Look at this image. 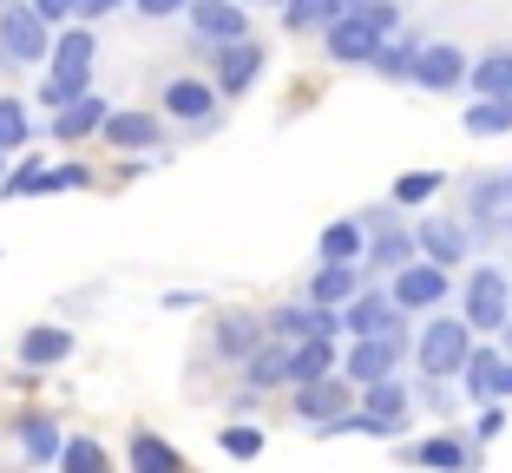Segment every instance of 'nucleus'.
<instances>
[{"mask_svg": "<svg viewBox=\"0 0 512 473\" xmlns=\"http://www.w3.org/2000/svg\"><path fill=\"white\" fill-rule=\"evenodd\" d=\"M14 428V441H20V454L33 460V467H53L60 460V447H66V434H60V421L53 414H40V408H27V414H14L7 421Z\"/></svg>", "mask_w": 512, "mask_h": 473, "instance_id": "obj_7", "label": "nucleus"}, {"mask_svg": "<svg viewBox=\"0 0 512 473\" xmlns=\"http://www.w3.org/2000/svg\"><path fill=\"white\" fill-rule=\"evenodd\" d=\"M506 309H512V283L499 270H473V283H467V329H499L506 322Z\"/></svg>", "mask_w": 512, "mask_h": 473, "instance_id": "obj_4", "label": "nucleus"}, {"mask_svg": "<svg viewBox=\"0 0 512 473\" xmlns=\"http://www.w3.org/2000/svg\"><path fill=\"white\" fill-rule=\"evenodd\" d=\"M473 86L486 92V106H512V53H486L473 66Z\"/></svg>", "mask_w": 512, "mask_h": 473, "instance_id": "obj_21", "label": "nucleus"}, {"mask_svg": "<svg viewBox=\"0 0 512 473\" xmlns=\"http://www.w3.org/2000/svg\"><path fill=\"white\" fill-rule=\"evenodd\" d=\"M217 349L237 355V362H250L256 355V322L250 316H217Z\"/></svg>", "mask_w": 512, "mask_h": 473, "instance_id": "obj_27", "label": "nucleus"}, {"mask_svg": "<svg viewBox=\"0 0 512 473\" xmlns=\"http://www.w3.org/2000/svg\"><path fill=\"white\" fill-rule=\"evenodd\" d=\"M335 322H342V316H335V309H316V303H309V309H283V316H276V336H283V342H329Z\"/></svg>", "mask_w": 512, "mask_h": 473, "instance_id": "obj_15", "label": "nucleus"}, {"mask_svg": "<svg viewBox=\"0 0 512 473\" xmlns=\"http://www.w3.org/2000/svg\"><path fill=\"white\" fill-rule=\"evenodd\" d=\"M414 460H421V467H447V473H460V467H467V447L447 441V434H434V441H421V454H414Z\"/></svg>", "mask_w": 512, "mask_h": 473, "instance_id": "obj_30", "label": "nucleus"}, {"mask_svg": "<svg viewBox=\"0 0 512 473\" xmlns=\"http://www.w3.org/2000/svg\"><path fill=\"white\" fill-rule=\"evenodd\" d=\"M414 79L434 86V92H453L460 79H467V60H460L453 46H421V53H414Z\"/></svg>", "mask_w": 512, "mask_h": 473, "instance_id": "obj_13", "label": "nucleus"}, {"mask_svg": "<svg viewBox=\"0 0 512 473\" xmlns=\"http://www.w3.org/2000/svg\"><path fill=\"white\" fill-rule=\"evenodd\" d=\"M33 138V119H27V99H14V92H0V158L27 152Z\"/></svg>", "mask_w": 512, "mask_h": 473, "instance_id": "obj_20", "label": "nucleus"}, {"mask_svg": "<svg viewBox=\"0 0 512 473\" xmlns=\"http://www.w3.org/2000/svg\"><path fill=\"white\" fill-rule=\"evenodd\" d=\"M40 171H46V165H40V158L27 152V158H20L14 171H7V178H0V198H33V184H40Z\"/></svg>", "mask_w": 512, "mask_h": 473, "instance_id": "obj_31", "label": "nucleus"}, {"mask_svg": "<svg viewBox=\"0 0 512 473\" xmlns=\"http://www.w3.org/2000/svg\"><path fill=\"white\" fill-rule=\"evenodd\" d=\"M14 355H20L27 375H46V368L73 362V329H60V322H33V329H20Z\"/></svg>", "mask_w": 512, "mask_h": 473, "instance_id": "obj_3", "label": "nucleus"}, {"mask_svg": "<svg viewBox=\"0 0 512 473\" xmlns=\"http://www.w3.org/2000/svg\"><path fill=\"white\" fill-rule=\"evenodd\" d=\"M256 73H263V46H256V40H237V46L217 53V86H224V92H243Z\"/></svg>", "mask_w": 512, "mask_h": 473, "instance_id": "obj_16", "label": "nucleus"}, {"mask_svg": "<svg viewBox=\"0 0 512 473\" xmlns=\"http://www.w3.org/2000/svg\"><path fill=\"white\" fill-rule=\"evenodd\" d=\"M467 388L480 401H493V395H506V388H512V368L499 362V355H467Z\"/></svg>", "mask_w": 512, "mask_h": 473, "instance_id": "obj_23", "label": "nucleus"}, {"mask_svg": "<svg viewBox=\"0 0 512 473\" xmlns=\"http://www.w3.org/2000/svg\"><path fill=\"white\" fill-rule=\"evenodd\" d=\"M125 460H132V473H191V460H184L178 447L165 441V434H151V428H138V434H132Z\"/></svg>", "mask_w": 512, "mask_h": 473, "instance_id": "obj_9", "label": "nucleus"}, {"mask_svg": "<svg viewBox=\"0 0 512 473\" xmlns=\"http://www.w3.org/2000/svg\"><path fill=\"white\" fill-rule=\"evenodd\" d=\"M99 125H106V99H99V92H86V99H73L66 112H53V138H60V145H79V138H92Z\"/></svg>", "mask_w": 512, "mask_h": 473, "instance_id": "obj_14", "label": "nucleus"}, {"mask_svg": "<svg viewBox=\"0 0 512 473\" xmlns=\"http://www.w3.org/2000/svg\"><path fill=\"white\" fill-rule=\"evenodd\" d=\"M7 7H14V0H0V14H7Z\"/></svg>", "mask_w": 512, "mask_h": 473, "instance_id": "obj_43", "label": "nucleus"}, {"mask_svg": "<svg viewBox=\"0 0 512 473\" xmlns=\"http://www.w3.org/2000/svg\"><path fill=\"white\" fill-rule=\"evenodd\" d=\"M0 178H7V158H0Z\"/></svg>", "mask_w": 512, "mask_h": 473, "instance_id": "obj_44", "label": "nucleus"}, {"mask_svg": "<svg viewBox=\"0 0 512 473\" xmlns=\"http://www.w3.org/2000/svg\"><path fill=\"white\" fill-rule=\"evenodd\" d=\"M335 14H342V0H289L283 7L289 27H316V20H335Z\"/></svg>", "mask_w": 512, "mask_h": 473, "instance_id": "obj_32", "label": "nucleus"}, {"mask_svg": "<svg viewBox=\"0 0 512 473\" xmlns=\"http://www.w3.org/2000/svg\"><path fill=\"white\" fill-rule=\"evenodd\" d=\"M158 106H165L178 125H204V119H211V106H217V92L204 86V79H171Z\"/></svg>", "mask_w": 512, "mask_h": 473, "instance_id": "obj_10", "label": "nucleus"}, {"mask_svg": "<svg viewBox=\"0 0 512 473\" xmlns=\"http://www.w3.org/2000/svg\"><path fill=\"white\" fill-rule=\"evenodd\" d=\"M99 132H106L112 152H151V145H158V119H151V112H106Z\"/></svg>", "mask_w": 512, "mask_h": 473, "instance_id": "obj_11", "label": "nucleus"}, {"mask_svg": "<svg viewBox=\"0 0 512 473\" xmlns=\"http://www.w3.org/2000/svg\"><path fill=\"white\" fill-rule=\"evenodd\" d=\"M473 329H467V322H447V316H440L434 322V329H427V336H421V368H427V375H447V368H467V355H473Z\"/></svg>", "mask_w": 512, "mask_h": 473, "instance_id": "obj_6", "label": "nucleus"}, {"mask_svg": "<svg viewBox=\"0 0 512 473\" xmlns=\"http://www.w3.org/2000/svg\"><path fill=\"white\" fill-rule=\"evenodd\" d=\"M27 14H33V20H40V27H46V33H53V27H66V20H73V14H79V0H27Z\"/></svg>", "mask_w": 512, "mask_h": 473, "instance_id": "obj_36", "label": "nucleus"}, {"mask_svg": "<svg viewBox=\"0 0 512 473\" xmlns=\"http://www.w3.org/2000/svg\"><path fill=\"white\" fill-rule=\"evenodd\" d=\"M368 421H381V428H394V434H401V414H407V395H401V388H394V382H375V388H368Z\"/></svg>", "mask_w": 512, "mask_h": 473, "instance_id": "obj_26", "label": "nucleus"}, {"mask_svg": "<svg viewBox=\"0 0 512 473\" xmlns=\"http://www.w3.org/2000/svg\"><path fill=\"white\" fill-rule=\"evenodd\" d=\"M329 362H335L329 342H296V349H289V382H296V388L329 382Z\"/></svg>", "mask_w": 512, "mask_h": 473, "instance_id": "obj_19", "label": "nucleus"}, {"mask_svg": "<svg viewBox=\"0 0 512 473\" xmlns=\"http://www.w3.org/2000/svg\"><path fill=\"white\" fill-rule=\"evenodd\" d=\"M401 362V329H394V336H375V342H355V349H348V375H355V382H388V368Z\"/></svg>", "mask_w": 512, "mask_h": 473, "instance_id": "obj_8", "label": "nucleus"}, {"mask_svg": "<svg viewBox=\"0 0 512 473\" xmlns=\"http://www.w3.org/2000/svg\"><path fill=\"white\" fill-rule=\"evenodd\" d=\"M447 296V270H434V263H414V270L394 276V303L401 309H427Z\"/></svg>", "mask_w": 512, "mask_h": 473, "instance_id": "obj_12", "label": "nucleus"}, {"mask_svg": "<svg viewBox=\"0 0 512 473\" xmlns=\"http://www.w3.org/2000/svg\"><path fill=\"white\" fill-rule=\"evenodd\" d=\"M79 184H92L86 165H53V171H40V184H33V191H79Z\"/></svg>", "mask_w": 512, "mask_h": 473, "instance_id": "obj_35", "label": "nucleus"}, {"mask_svg": "<svg viewBox=\"0 0 512 473\" xmlns=\"http://www.w3.org/2000/svg\"><path fill=\"white\" fill-rule=\"evenodd\" d=\"M224 454H230V460L263 454V434H256V428H224Z\"/></svg>", "mask_w": 512, "mask_h": 473, "instance_id": "obj_39", "label": "nucleus"}, {"mask_svg": "<svg viewBox=\"0 0 512 473\" xmlns=\"http://www.w3.org/2000/svg\"><path fill=\"white\" fill-rule=\"evenodd\" d=\"M467 132H473V138L512 132V106H473V112H467Z\"/></svg>", "mask_w": 512, "mask_h": 473, "instance_id": "obj_33", "label": "nucleus"}, {"mask_svg": "<svg viewBox=\"0 0 512 473\" xmlns=\"http://www.w3.org/2000/svg\"><path fill=\"white\" fill-rule=\"evenodd\" d=\"M322 257H329V263H355V257H362V230H355V224H329V230H322Z\"/></svg>", "mask_w": 512, "mask_h": 473, "instance_id": "obj_29", "label": "nucleus"}, {"mask_svg": "<svg viewBox=\"0 0 512 473\" xmlns=\"http://www.w3.org/2000/svg\"><path fill=\"white\" fill-rule=\"evenodd\" d=\"M421 250L434 257V270H447V263L467 257V230L447 224V217H434V224H421Z\"/></svg>", "mask_w": 512, "mask_h": 473, "instance_id": "obj_18", "label": "nucleus"}, {"mask_svg": "<svg viewBox=\"0 0 512 473\" xmlns=\"http://www.w3.org/2000/svg\"><path fill=\"white\" fill-rule=\"evenodd\" d=\"M348 329H355V342H375V336H394L401 329V316H394V303H381V296H362V303L348 309Z\"/></svg>", "mask_w": 512, "mask_h": 473, "instance_id": "obj_17", "label": "nucleus"}, {"mask_svg": "<svg viewBox=\"0 0 512 473\" xmlns=\"http://www.w3.org/2000/svg\"><path fill=\"white\" fill-rule=\"evenodd\" d=\"M46 46H53V33L27 14V0H14V7L0 14V66H40Z\"/></svg>", "mask_w": 512, "mask_h": 473, "instance_id": "obj_2", "label": "nucleus"}, {"mask_svg": "<svg viewBox=\"0 0 512 473\" xmlns=\"http://www.w3.org/2000/svg\"><path fill=\"white\" fill-rule=\"evenodd\" d=\"M92 53H99V40H92V27H60L53 33V46H46V79H40V106L46 112H66L73 99H86L92 92Z\"/></svg>", "mask_w": 512, "mask_h": 473, "instance_id": "obj_1", "label": "nucleus"}, {"mask_svg": "<svg viewBox=\"0 0 512 473\" xmlns=\"http://www.w3.org/2000/svg\"><path fill=\"white\" fill-rule=\"evenodd\" d=\"M184 7H191V0H138V14H145V20H165V14H184Z\"/></svg>", "mask_w": 512, "mask_h": 473, "instance_id": "obj_40", "label": "nucleus"}, {"mask_svg": "<svg viewBox=\"0 0 512 473\" xmlns=\"http://www.w3.org/2000/svg\"><path fill=\"white\" fill-rule=\"evenodd\" d=\"M60 473H112V460L92 434H73V441L60 447Z\"/></svg>", "mask_w": 512, "mask_h": 473, "instance_id": "obj_24", "label": "nucleus"}, {"mask_svg": "<svg viewBox=\"0 0 512 473\" xmlns=\"http://www.w3.org/2000/svg\"><path fill=\"white\" fill-rule=\"evenodd\" d=\"M434 191H440V171H414V178L394 184V198H401V204H427Z\"/></svg>", "mask_w": 512, "mask_h": 473, "instance_id": "obj_37", "label": "nucleus"}, {"mask_svg": "<svg viewBox=\"0 0 512 473\" xmlns=\"http://www.w3.org/2000/svg\"><path fill=\"white\" fill-rule=\"evenodd\" d=\"M342 408H348V395H342V382H316V388H296V414L302 421H342Z\"/></svg>", "mask_w": 512, "mask_h": 473, "instance_id": "obj_22", "label": "nucleus"}, {"mask_svg": "<svg viewBox=\"0 0 512 473\" xmlns=\"http://www.w3.org/2000/svg\"><path fill=\"white\" fill-rule=\"evenodd\" d=\"M184 14H191V27L204 33V40H217V46L250 40V14H243V0H191Z\"/></svg>", "mask_w": 512, "mask_h": 473, "instance_id": "obj_5", "label": "nucleus"}, {"mask_svg": "<svg viewBox=\"0 0 512 473\" xmlns=\"http://www.w3.org/2000/svg\"><path fill=\"white\" fill-rule=\"evenodd\" d=\"M309 296H316V309H335V303H348L355 296V263H329V270L309 283Z\"/></svg>", "mask_w": 512, "mask_h": 473, "instance_id": "obj_25", "label": "nucleus"}, {"mask_svg": "<svg viewBox=\"0 0 512 473\" xmlns=\"http://www.w3.org/2000/svg\"><path fill=\"white\" fill-rule=\"evenodd\" d=\"M499 428H506V408H486V414H480V441H493Z\"/></svg>", "mask_w": 512, "mask_h": 473, "instance_id": "obj_42", "label": "nucleus"}, {"mask_svg": "<svg viewBox=\"0 0 512 473\" xmlns=\"http://www.w3.org/2000/svg\"><path fill=\"white\" fill-rule=\"evenodd\" d=\"M112 7H125V0H79V27H86V20H99V14H112Z\"/></svg>", "mask_w": 512, "mask_h": 473, "instance_id": "obj_41", "label": "nucleus"}, {"mask_svg": "<svg viewBox=\"0 0 512 473\" xmlns=\"http://www.w3.org/2000/svg\"><path fill=\"white\" fill-rule=\"evenodd\" d=\"M368 66H375V73H388V79H414V46H381Z\"/></svg>", "mask_w": 512, "mask_h": 473, "instance_id": "obj_34", "label": "nucleus"}, {"mask_svg": "<svg viewBox=\"0 0 512 473\" xmlns=\"http://www.w3.org/2000/svg\"><path fill=\"white\" fill-rule=\"evenodd\" d=\"M407 250H414V244H407V230H381V237H375V263H388V270L407 263Z\"/></svg>", "mask_w": 512, "mask_h": 473, "instance_id": "obj_38", "label": "nucleus"}, {"mask_svg": "<svg viewBox=\"0 0 512 473\" xmlns=\"http://www.w3.org/2000/svg\"><path fill=\"white\" fill-rule=\"evenodd\" d=\"M289 382V349H256L250 355V388H276Z\"/></svg>", "mask_w": 512, "mask_h": 473, "instance_id": "obj_28", "label": "nucleus"}]
</instances>
